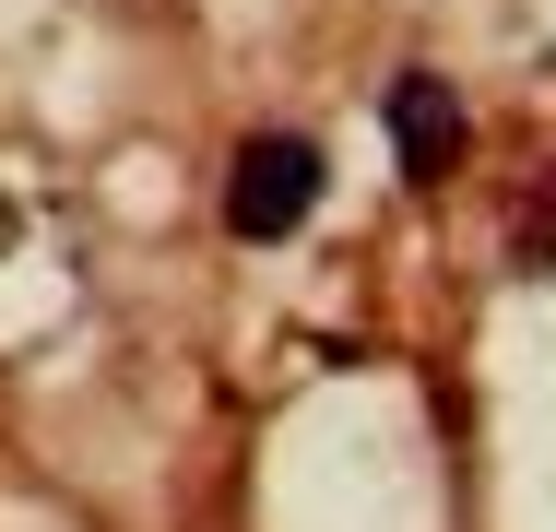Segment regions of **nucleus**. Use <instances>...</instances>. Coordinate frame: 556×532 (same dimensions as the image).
Masks as SVG:
<instances>
[{
    "label": "nucleus",
    "mask_w": 556,
    "mask_h": 532,
    "mask_svg": "<svg viewBox=\"0 0 556 532\" xmlns=\"http://www.w3.org/2000/svg\"><path fill=\"white\" fill-rule=\"evenodd\" d=\"M0 249H12V190H0Z\"/></svg>",
    "instance_id": "4"
},
{
    "label": "nucleus",
    "mask_w": 556,
    "mask_h": 532,
    "mask_svg": "<svg viewBox=\"0 0 556 532\" xmlns=\"http://www.w3.org/2000/svg\"><path fill=\"white\" fill-rule=\"evenodd\" d=\"M379 130H391V154H403V178H415V190H439L450 166L473 154V106L450 96L439 72H391V96H379Z\"/></svg>",
    "instance_id": "2"
},
{
    "label": "nucleus",
    "mask_w": 556,
    "mask_h": 532,
    "mask_svg": "<svg viewBox=\"0 0 556 532\" xmlns=\"http://www.w3.org/2000/svg\"><path fill=\"white\" fill-rule=\"evenodd\" d=\"M509 261H521V273H556V166L521 190V213H509Z\"/></svg>",
    "instance_id": "3"
},
{
    "label": "nucleus",
    "mask_w": 556,
    "mask_h": 532,
    "mask_svg": "<svg viewBox=\"0 0 556 532\" xmlns=\"http://www.w3.org/2000/svg\"><path fill=\"white\" fill-rule=\"evenodd\" d=\"M320 190H332V166H320L308 130H249L237 166H225V237L237 249H273V237H296L320 213Z\"/></svg>",
    "instance_id": "1"
}]
</instances>
